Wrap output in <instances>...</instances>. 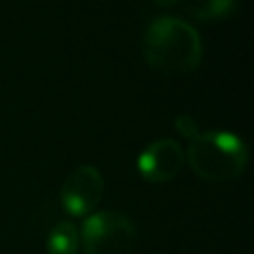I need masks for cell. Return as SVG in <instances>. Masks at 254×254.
<instances>
[{
	"mask_svg": "<svg viewBox=\"0 0 254 254\" xmlns=\"http://www.w3.org/2000/svg\"><path fill=\"white\" fill-rule=\"evenodd\" d=\"M143 58L149 67L167 75L192 73L202 60V42L185 20L161 16L143 34Z\"/></svg>",
	"mask_w": 254,
	"mask_h": 254,
	"instance_id": "cell-1",
	"label": "cell"
},
{
	"mask_svg": "<svg viewBox=\"0 0 254 254\" xmlns=\"http://www.w3.org/2000/svg\"><path fill=\"white\" fill-rule=\"evenodd\" d=\"M187 161L190 171L208 183H224L238 177L248 163V151L240 137L228 131L198 133L189 141Z\"/></svg>",
	"mask_w": 254,
	"mask_h": 254,
	"instance_id": "cell-2",
	"label": "cell"
},
{
	"mask_svg": "<svg viewBox=\"0 0 254 254\" xmlns=\"http://www.w3.org/2000/svg\"><path fill=\"white\" fill-rule=\"evenodd\" d=\"M137 240V228L131 218L101 210L83 222L81 244L85 254H131Z\"/></svg>",
	"mask_w": 254,
	"mask_h": 254,
	"instance_id": "cell-3",
	"label": "cell"
},
{
	"mask_svg": "<svg viewBox=\"0 0 254 254\" xmlns=\"http://www.w3.org/2000/svg\"><path fill=\"white\" fill-rule=\"evenodd\" d=\"M103 189L105 183L99 169L93 165H79L65 177L62 185V206L71 216H87L99 204Z\"/></svg>",
	"mask_w": 254,
	"mask_h": 254,
	"instance_id": "cell-4",
	"label": "cell"
},
{
	"mask_svg": "<svg viewBox=\"0 0 254 254\" xmlns=\"http://www.w3.org/2000/svg\"><path fill=\"white\" fill-rule=\"evenodd\" d=\"M183 163L185 153L181 145L171 137H163L143 149L137 159V171L149 183H169L179 175Z\"/></svg>",
	"mask_w": 254,
	"mask_h": 254,
	"instance_id": "cell-5",
	"label": "cell"
},
{
	"mask_svg": "<svg viewBox=\"0 0 254 254\" xmlns=\"http://www.w3.org/2000/svg\"><path fill=\"white\" fill-rule=\"evenodd\" d=\"M79 244L77 226L69 220L58 222L48 234V254H75Z\"/></svg>",
	"mask_w": 254,
	"mask_h": 254,
	"instance_id": "cell-6",
	"label": "cell"
},
{
	"mask_svg": "<svg viewBox=\"0 0 254 254\" xmlns=\"http://www.w3.org/2000/svg\"><path fill=\"white\" fill-rule=\"evenodd\" d=\"M236 0H183L187 14L194 20H220L234 10Z\"/></svg>",
	"mask_w": 254,
	"mask_h": 254,
	"instance_id": "cell-7",
	"label": "cell"
},
{
	"mask_svg": "<svg viewBox=\"0 0 254 254\" xmlns=\"http://www.w3.org/2000/svg\"><path fill=\"white\" fill-rule=\"evenodd\" d=\"M175 127H177V131H179L183 137H187L189 141L198 135V125H196L194 117H190V115H187V113H181V115L175 117Z\"/></svg>",
	"mask_w": 254,
	"mask_h": 254,
	"instance_id": "cell-8",
	"label": "cell"
},
{
	"mask_svg": "<svg viewBox=\"0 0 254 254\" xmlns=\"http://www.w3.org/2000/svg\"><path fill=\"white\" fill-rule=\"evenodd\" d=\"M157 6H161V8H169V6H173V4H177L179 0H153Z\"/></svg>",
	"mask_w": 254,
	"mask_h": 254,
	"instance_id": "cell-9",
	"label": "cell"
}]
</instances>
